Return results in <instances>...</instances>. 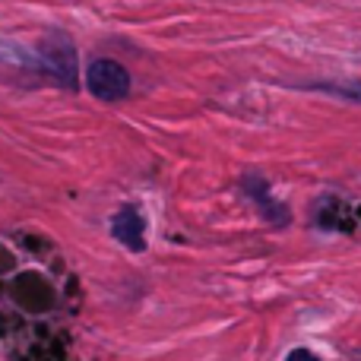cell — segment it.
<instances>
[{
	"label": "cell",
	"mask_w": 361,
	"mask_h": 361,
	"mask_svg": "<svg viewBox=\"0 0 361 361\" xmlns=\"http://www.w3.org/2000/svg\"><path fill=\"white\" fill-rule=\"evenodd\" d=\"M86 86H89V92H92L95 99H102V102H121V99H127V92H130V73H127V70L121 67L118 61H108V57H102V61L89 63Z\"/></svg>",
	"instance_id": "obj_1"
},
{
	"label": "cell",
	"mask_w": 361,
	"mask_h": 361,
	"mask_svg": "<svg viewBox=\"0 0 361 361\" xmlns=\"http://www.w3.org/2000/svg\"><path fill=\"white\" fill-rule=\"evenodd\" d=\"M38 51H42L44 67L54 73L57 82H63V86H76V51L70 48L67 38L54 35V38H48Z\"/></svg>",
	"instance_id": "obj_2"
},
{
	"label": "cell",
	"mask_w": 361,
	"mask_h": 361,
	"mask_svg": "<svg viewBox=\"0 0 361 361\" xmlns=\"http://www.w3.org/2000/svg\"><path fill=\"white\" fill-rule=\"evenodd\" d=\"M13 298L25 307V311H48L54 305V288L48 279H42L38 273H25L13 282Z\"/></svg>",
	"instance_id": "obj_3"
},
{
	"label": "cell",
	"mask_w": 361,
	"mask_h": 361,
	"mask_svg": "<svg viewBox=\"0 0 361 361\" xmlns=\"http://www.w3.org/2000/svg\"><path fill=\"white\" fill-rule=\"evenodd\" d=\"M111 235L118 238L127 250H133V254L146 250V238H143L146 235V222H143V216H140L137 209H130V206H124V209L111 219Z\"/></svg>",
	"instance_id": "obj_4"
},
{
	"label": "cell",
	"mask_w": 361,
	"mask_h": 361,
	"mask_svg": "<svg viewBox=\"0 0 361 361\" xmlns=\"http://www.w3.org/2000/svg\"><path fill=\"white\" fill-rule=\"evenodd\" d=\"M244 184H247V193H250V197H254L257 203H260L263 216H269V219H273V222H279V225L286 222V216H279V212H282V206L269 200V190H263V187H267V184H260V180H257V178H247V180H244Z\"/></svg>",
	"instance_id": "obj_5"
},
{
	"label": "cell",
	"mask_w": 361,
	"mask_h": 361,
	"mask_svg": "<svg viewBox=\"0 0 361 361\" xmlns=\"http://www.w3.org/2000/svg\"><path fill=\"white\" fill-rule=\"evenodd\" d=\"M286 361H320V358L314 355L311 349H292V352L286 355Z\"/></svg>",
	"instance_id": "obj_6"
},
{
	"label": "cell",
	"mask_w": 361,
	"mask_h": 361,
	"mask_svg": "<svg viewBox=\"0 0 361 361\" xmlns=\"http://www.w3.org/2000/svg\"><path fill=\"white\" fill-rule=\"evenodd\" d=\"M358 358H361V349H358Z\"/></svg>",
	"instance_id": "obj_7"
}]
</instances>
